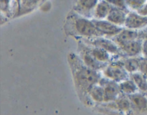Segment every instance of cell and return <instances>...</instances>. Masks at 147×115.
I'll list each match as a JSON object with an SVG mask.
<instances>
[{
    "mask_svg": "<svg viewBox=\"0 0 147 115\" xmlns=\"http://www.w3.org/2000/svg\"><path fill=\"white\" fill-rule=\"evenodd\" d=\"M75 26L77 31L82 35L93 36L100 34L96 29L93 20L90 21L84 17H78L76 19Z\"/></svg>",
    "mask_w": 147,
    "mask_h": 115,
    "instance_id": "6da1fadb",
    "label": "cell"
},
{
    "mask_svg": "<svg viewBox=\"0 0 147 115\" xmlns=\"http://www.w3.org/2000/svg\"><path fill=\"white\" fill-rule=\"evenodd\" d=\"M98 31L100 34H105L107 35H117L123 30V28L119 25L113 24L108 20H93Z\"/></svg>",
    "mask_w": 147,
    "mask_h": 115,
    "instance_id": "7a4b0ae2",
    "label": "cell"
},
{
    "mask_svg": "<svg viewBox=\"0 0 147 115\" xmlns=\"http://www.w3.org/2000/svg\"><path fill=\"white\" fill-rule=\"evenodd\" d=\"M125 25L128 29L136 30L146 27L147 25V17L142 16L139 13L131 12L127 14Z\"/></svg>",
    "mask_w": 147,
    "mask_h": 115,
    "instance_id": "3957f363",
    "label": "cell"
},
{
    "mask_svg": "<svg viewBox=\"0 0 147 115\" xmlns=\"http://www.w3.org/2000/svg\"><path fill=\"white\" fill-rule=\"evenodd\" d=\"M97 74L90 68H83L77 73L78 81L83 87H88L97 80Z\"/></svg>",
    "mask_w": 147,
    "mask_h": 115,
    "instance_id": "277c9868",
    "label": "cell"
},
{
    "mask_svg": "<svg viewBox=\"0 0 147 115\" xmlns=\"http://www.w3.org/2000/svg\"><path fill=\"white\" fill-rule=\"evenodd\" d=\"M126 17H127V15L123 9L113 6L111 11L107 17V20L108 21L111 22L113 23L116 25L120 26L125 24Z\"/></svg>",
    "mask_w": 147,
    "mask_h": 115,
    "instance_id": "5b68a950",
    "label": "cell"
},
{
    "mask_svg": "<svg viewBox=\"0 0 147 115\" xmlns=\"http://www.w3.org/2000/svg\"><path fill=\"white\" fill-rule=\"evenodd\" d=\"M113 6L109 1H98L94 10V16L97 20H102L109 16Z\"/></svg>",
    "mask_w": 147,
    "mask_h": 115,
    "instance_id": "8992f818",
    "label": "cell"
},
{
    "mask_svg": "<svg viewBox=\"0 0 147 115\" xmlns=\"http://www.w3.org/2000/svg\"><path fill=\"white\" fill-rule=\"evenodd\" d=\"M138 37V32L134 30L123 29L119 34L116 36V40L121 45L129 42L136 40Z\"/></svg>",
    "mask_w": 147,
    "mask_h": 115,
    "instance_id": "52a82bcc",
    "label": "cell"
},
{
    "mask_svg": "<svg viewBox=\"0 0 147 115\" xmlns=\"http://www.w3.org/2000/svg\"><path fill=\"white\" fill-rule=\"evenodd\" d=\"M122 50L130 56L139 55L142 51V43L139 40H133L121 45Z\"/></svg>",
    "mask_w": 147,
    "mask_h": 115,
    "instance_id": "ba28073f",
    "label": "cell"
},
{
    "mask_svg": "<svg viewBox=\"0 0 147 115\" xmlns=\"http://www.w3.org/2000/svg\"><path fill=\"white\" fill-rule=\"evenodd\" d=\"M93 43L97 47L103 48L108 52L116 53V52H118V50H119L117 45L113 42L111 41V40H108V39L98 38L96 40H95Z\"/></svg>",
    "mask_w": 147,
    "mask_h": 115,
    "instance_id": "9c48e42d",
    "label": "cell"
},
{
    "mask_svg": "<svg viewBox=\"0 0 147 115\" xmlns=\"http://www.w3.org/2000/svg\"><path fill=\"white\" fill-rule=\"evenodd\" d=\"M106 76L112 78L113 79H122L125 77L126 73L120 68L118 67H110L106 70Z\"/></svg>",
    "mask_w": 147,
    "mask_h": 115,
    "instance_id": "30bf717a",
    "label": "cell"
},
{
    "mask_svg": "<svg viewBox=\"0 0 147 115\" xmlns=\"http://www.w3.org/2000/svg\"><path fill=\"white\" fill-rule=\"evenodd\" d=\"M91 52V55L98 61H106L109 60V53L103 48L97 47L96 48H93Z\"/></svg>",
    "mask_w": 147,
    "mask_h": 115,
    "instance_id": "8fae6325",
    "label": "cell"
},
{
    "mask_svg": "<svg viewBox=\"0 0 147 115\" xmlns=\"http://www.w3.org/2000/svg\"><path fill=\"white\" fill-rule=\"evenodd\" d=\"M134 104L139 109H144L147 106V99L141 94H134L131 96Z\"/></svg>",
    "mask_w": 147,
    "mask_h": 115,
    "instance_id": "7c38bea8",
    "label": "cell"
},
{
    "mask_svg": "<svg viewBox=\"0 0 147 115\" xmlns=\"http://www.w3.org/2000/svg\"><path fill=\"white\" fill-rule=\"evenodd\" d=\"M118 94V89L113 84H109L104 89L105 100H113L116 97Z\"/></svg>",
    "mask_w": 147,
    "mask_h": 115,
    "instance_id": "4fadbf2b",
    "label": "cell"
},
{
    "mask_svg": "<svg viewBox=\"0 0 147 115\" xmlns=\"http://www.w3.org/2000/svg\"><path fill=\"white\" fill-rule=\"evenodd\" d=\"M133 78L136 86L142 91H147V80L141 73H134L133 74Z\"/></svg>",
    "mask_w": 147,
    "mask_h": 115,
    "instance_id": "5bb4252c",
    "label": "cell"
},
{
    "mask_svg": "<svg viewBox=\"0 0 147 115\" xmlns=\"http://www.w3.org/2000/svg\"><path fill=\"white\" fill-rule=\"evenodd\" d=\"M120 89L125 93H134L136 91V86L131 80H126L121 83Z\"/></svg>",
    "mask_w": 147,
    "mask_h": 115,
    "instance_id": "9a60e30c",
    "label": "cell"
},
{
    "mask_svg": "<svg viewBox=\"0 0 147 115\" xmlns=\"http://www.w3.org/2000/svg\"><path fill=\"white\" fill-rule=\"evenodd\" d=\"M125 67L129 71H136L138 68H139V60L135 58L128 59L125 62Z\"/></svg>",
    "mask_w": 147,
    "mask_h": 115,
    "instance_id": "2e32d148",
    "label": "cell"
},
{
    "mask_svg": "<svg viewBox=\"0 0 147 115\" xmlns=\"http://www.w3.org/2000/svg\"><path fill=\"white\" fill-rule=\"evenodd\" d=\"M91 95L95 100L100 101L104 99V90L100 87H95L92 90Z\"/></svg>",
    "mask_w": 147,
    "mask_h": 115,
    "instance_id": "e0dca14e",
    "label": "cell"
},
{
    "mask_svg": "<svg viewBox=\"0 0 147 115\" xmlns=\"http://www.w3.org/2000/svg\"><path fill=\"white\" fill-rule=\"evenodd\" d=\"M83 58H84L85 62H86L88 66H90V67L93 68H96L99 66V63L98 62V60H96L92 55L86 53V54H85L84 56H83Z\"/></svg>",
    "mask_w": 147,
    "mask_h": 115,
    "instance_id": "ac0fdd59",
    "label": "cell"
},
{
    "mask_svg": "<svg viewBox=\"0 0 147 115\" xmlns=\"http://www.w3.org/2000/svg\"><path fill=\"white\" fill-rule=\"evenodd\" d=\"M97 3V1H80L78 2V4L82 9L88 10L93 9V7H96Z\"/></svg>",
    "mask_w": 147,
    "mask_h": 115,
    "instance_id": "d6986e66",
    "label": "cell"
},
{
    "mask_svg": "<svg viewBox=\"0 0 147 115\" xmlns=\"http://www.w3.org/2000/svg\"><path fill=\"white\" fill-rule=\"evenodd\" d=\"M145 2H146L145 1H137V0H132V1H126V4H128L129 7H132L134 9H136L137 10L139 9H140Z\"/></svg>",
    "mask_w": 147,
    "mask_h": 115,
    "instance_id": "ffe728a7",
    "label": "cell"
},
{
    "mask_svg": "<svg viewBox=\"0 0 147 115\" xmlns=\"http://www.w3.org/2000/svg\"><path fill=\"white\" fill-rule=\"evenodd\" d=\"M139 68L144 74L147 76V57L139 60Z\"/></svg>",
    "mask_w": 147,
    "mask_h": 115,
    "instance_id": "44dd1931",
    "label": "cell"
},
{
    "mask_svg": "<svg viewBox=\"0 0 147 115\" xmlns=\"http://www.w3.org/2000/svg\"><path fill=\"white\" fill-rule=\"evenodd\" d=\"M118 105H119V108L121 109H123V110H126L129 108L130 106V103L129 102V101L126 100V99H121L119 102H118Z\"/></svg>",
    "mask_w": 147,
    "mask_h": 115,
    "instance_id": "7402d4cb",
    "label": "cell"
},
{
    "mask_svg": "<svg viewBox=\"0 0 147 115\" xmlns=\"http://www.w3.org/2000/svg\"><path fill=\"white\" fill-rule=\"evenodd\" d=\"M137 11V13H139L141 15L147 17V1H146V2L143 4V6H142L140 9H139Z\"/></svg>",
    "mask_w": 147,
    "mask_h": 115,
    "instance_id": "603a6c76",
    "label": "cell"
},
{
    "mask_svg": "<svg viewBox=\"0 0 147 115\" xmlns=\"http://www.w3.org/2000/svg\"><path fill=\"white\" fill-rule=\"evenodd\" d=\"M142 52L147 57V37L142 43Z\"/></svg>",
    "mask_w": 147,
    "mask_h": 115,
    "instance_id": "cb8c5ba5",
    "label": "cell"
}]
</instances>
